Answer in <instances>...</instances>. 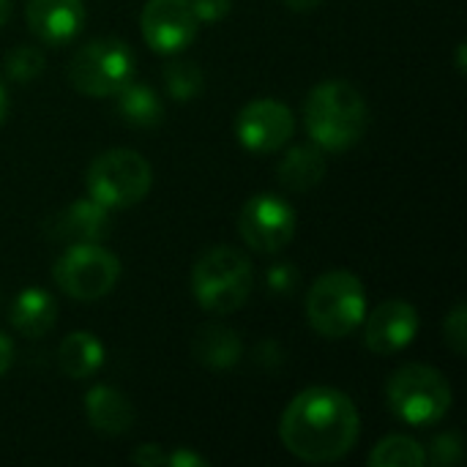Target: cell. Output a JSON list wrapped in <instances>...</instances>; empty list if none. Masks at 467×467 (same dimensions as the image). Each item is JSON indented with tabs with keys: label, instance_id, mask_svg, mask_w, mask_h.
Segmentation results:
<instances>
[{
	"label": "cell",
	"instance_id": "d6986e66",
	"mask_svg": "<svg viewBox=\"0 0 467 467\" xmlns=\"http://www.w3.org/2000/svg\"><path fill=\"white\" fill-rule=\"evenodd\" d=\"M57 364L66 378L88 380L104 367V345L90 331H74L60 342Z\"/></svg>",
	"mask_w": 467,
	"mask_h": 467
},
{
	"label": "cell",
	"instance_id": "7c38bea8",
	"mask_svg": "<svg viewBox=\"0 0 467 467\" xmlns=\"http://www.w3.org/2000/svg\"><path fill=\"white\" fill-rule=\"evenodd\" d=\"M364 342L375 356H394L413 345L421 317L408 301H386L364 317Z\"/></svg>",
	"mask_w": 467,
	"mask_h": 467
},
{
	"label": "cell",
	"instance_id": "2e32d148",
	"mask_svg": "<svg viewBox=\"0 0 467 467\" xmlns=\"http://www.w3.org/2000/svg\"><path fill=\"white\" fill-rule=\"evenodd\" d=\"M85 413L90 427L104 435H123L134 424L131 402L126 400V394L109 386H93L85 394Z\"/></svg>",
	"mask_w": 467,
	"mask_h": 467
},
{
	"label": "cell",
	"instance_id": "9a60e30c",
	"mask_svg": "<svg viewBox=\"0 0 467 467\" xmlns=\"http://www.w3.org/2000/svg\"><path fill=\"white\" fill-rule=\"evenodd\" d=\"M8 320L25 339H41L57 320V301L44 287H25L14 296Z\"/></svg>",
	"mask_w": 467,
	"mask_h": 467
},
{
	"label": "cell",
	"instance_id": "5b68a950",
	"mask_svg": "<svg viewBox=\"0 0 467 467\" xmlns=\"http://www.w3.org/2000/svg\"><path fill=\"white\" fill-rule=\"evenodd\" d=\"M451 386L443 372L427 364H408L386 383L389 410L410 427H432L451 410Z\"/></svg>",
	"mask_w": 467,
	"mask_h": 467
},
{
	"label": "cell",
	"instance_id": "1f68e13d",
	"mask_svg": "<svg viewBox=\"0 0 467 467\" xmlns=\"http://www.w3.org/2000/svg\"><path fill=\"white\" fill-rule=\"evenodd\" d=\"M8 109H11V104H8V93H5V88H3V82H0V126L5 123Z\"/></svg>",
	"mask_w": 467,
	"mask_h": 467
},
{
	"label": "cell",
	"instance_id": "7402d4cb",
	"mask_svg": "<svg viewBox=\"0 0 467 467\" xmlns=\"http://www.w3.org/2000/svg\"><path fill=\"white\" fill-rule=\"evenodd\" d=\"M205 85V77H202V68L192 60H172L167 68H164V90L170 99L175 101H192L200 96Z\"/></svg>",
	"mask_w": 467,
	"mask_h": 467
},
{
	"label": "cell",
	"instance_id": "8fae6325",
	"mask_svg": "<svg viewBox=\"0 0 467 467\" xmlns=\"http://www.w3.org/2000/svg\"><path fill=\"white\" fill-rule=\"evenodd\" d=\"M140 27L153 52L178 55L197 38L200 19L189 0H148L140 14Z\"/></svg>",
	"mask_w": 467,
	"mask_h": 467
},
{
	"label": "cell",
	"instance_id": "e0dca14e",
	"mask_svg": "<svg viewBox=\"0 0 467 467\" xmlns=\"http://www.w3.org/2000/svg\"><path fill=\"white\" fill-rule=\"evenodd\" d=\"M192 353L202 367L222 372V369H233L244 358V342L238 331L219 323H208L194 334Z\"/></svg>",
	"mask_w": 467,
	"mask_h": 467
},
{
	"label": "cell",
	"instance_id": "83f0119b",
	"mask_svg": "<svg viewBox=\"0 0 467 467\" xmlns=\"http://www.w3.org/2000/svg\"><path fill=\"white\" fill-rule=\"evenodd\" d=\"M167 460V451L156 443H145L131 454V462H137L140 467H161Z\"/></svg>",
	"mask_w": 467,
	"mask_h": 467
},
{
	"label": "cell",
	"instance_id": "f546056e",
	"mask_svg": "<svg viewBox=\"0 0 467 467\" xmlns=\"http://www.w3.org/2000/svg\"><path fill=\"white\" fill-rule=\"evenodd\" d=\"M11 364H14V345H11V339L0 331V378L11 369Z\"/></svg>",
	"mask_w": 467,
	"mask_h": 467
},
{
	"label": "cell",
	"instance_id": "44dd1931",
	"mask_svg": "<svg viewBox=\"0 0 467 467\" xmlns=\"http://www.w3.org/2000/svg\"><path fill=\"white\" fill-rule=\"evenodd\" d=\"M367 462L372 467H421L427 465V449L408 435H389L372 449Z\"/></svg>",
	"mask_w": 467,
	"mask_h": 467
},
{
	"label": "cell",
	"instance_id": "4dcf8cb0",
	"mask_svg": "<svg viewBox=\"0 0 467 467\" xmlns=\"http://www.w3.org/2000/svg\"><path fill=\"white\" fill-rule=\"evenodd\" d=\"M320 3H323V0H285V5H287L290 11H298V14H309V11H315Z\"/></svg>",
	"mask_w": 467,
	"mask_h": 467
},
{
	"label": "cell",
	"instance_id": "52a82bcc",
	"mask_svg": "<svg viewBox=\"0 0 467 467\" xmlns=\"http://www.w3.org/2000/svg\"><path fill=\"white\" fill-rule=\"evenodd\" d=\"M137 71L131 47L120 38H93L68 63V82L90 99L115 96Z\"/></svg>",
	"mask_w": 467,
	"mask_h": 467
},
{
	"label": "cell",
	"instance_id": "ac0fdd59",
	"mask_svg": "<svg viewBox=\"0 0 467 467\" xmlns=\"http://www.w3.org/2000/svg\"><path fill=\"white\" fill-rule=\"evenodd\" d=\"M115 112L126 126L134 129H153L164 120V104L145 82H126L115 93Z\"/></svg>",
	"mask_w": 467,
	"mask_h": 467
},
{
	"label": "cell",
	"instance_id": "d6a6232c",
	"mask_svg": "<svg viewBox=\"0 0 467 467\" xmlns=\"http://www.w3.org/2000/svg\"><path fill=\"white\" fill-rule=\"evenodd\" d=\"M11 19V0H0V27Z\"/></svg>",
	"mask_w": 467,
	"mask_h": 467
},
{
	"label": "cell",
	"instance_id": "ba28073f",
	"mask_svg": "<svg viewBox=\"0 0 467 467\" xmlns=\"http://www.w3.org/2000/svg\"><path fill=\"white\" fill-rule=\"evenodd\" d=\"M52 279L74 301H99L120 279V260L101 244H71L52 265Z\"/></svg>",
	"mask_w": 467,
	"mask_h": 467
},
{
	"label": "cell",
	"instance_id": "7a4b0ae2",
	"mask_svg": "<svg viewBox=\"0 0 467 467\" xmlns=\"http://www.w3.org/2000/svg\"><path fill=\"white\" fill-rule=\"evenodd\" d=\"M304 123L309 140L320 150L342 153L364 140L369 109L358 88L342 79H328L309 90L304 104Z\"/></svg>",
	"mask_w": 467,
	"mask_h": 467
},
{
	"label": "cell",
	"instance_id": "30bf717a",
	"mask_svg": "<svg viewBox=\"0 0 467 467\" xmlns=\"http://www.w3.org/2000/svg\"><path fill=\"white\" fill-rule=\"evenodd\" d=\"M296 131V118L276 99H254L235 118V137L252 153H274L287 145Z\"/></svg>",
	"mask_w": 467,
	"mask_h": 467
},
{
	"label": "cell",
	"instance_id": "4fadbf2b",
	"mask_svg": "<svg viewBox=\"0 0 467 467\" xmlns=\"http://www.w3.org/2000/svg\"><path fill=\"white\" fill-rule=\"evenodd\" d=\"M30 30L52 47L74 41L85 27V3L82 0H27L25 8Z\"/></svg>",
	"mask_w": 467,
	"mask_h": 467
},
{
	"label": "cell",
	"instance_id": "f1b7e54d",
	"mask_svg": "<svg viewBox=\"0 0 467 467\" xmlns=\"http://www.w3.org/2000/svg\"><path fill=\"white\" fill-rule=\"evenodd\" d=\"M164 465L170 467H208V460L202 457V454H197V451H192V449H175V451H170L167 454V460H164Z\"/></svg>",
	"mask_w": 467,
	"mask_h": 467
},
{
	"label": "cell",
	"instance_id": "277c9868",
	"mask_svg": "<svg viewBox=\"0 0 467 467\" xmlns=\"http://www.w3.org/2000/svg\"><path fill=\"white\" fill-rule=\"evenodd\" d=\"M367 317V293L364 282L345 271H326L306 296V320L326 339H345Z\"/></svg>",
	"mask_w": 467,
	"mask_h": 467
},
{
	"label": "cell",
	"instance_id": "836d02e7",
	"mask_svg": "<svg viewBox=\"0 0 467 467\" xmlns=\"http://www.w3.org/2000/svg\"><path fill=\"white\" fill-rule=\"evenodd\" d=\"M457 68H460V71H465V44H460V47H457Z\"/></svg>",
	"mask_w": 467,
	"mask_h": 467
},
{
	"label": "cell",
	"instance_id": "ffe728a7",
	"mask_svg": "<svg viewBox=\"0 0 467 467\" xmlns=\"http://www.w3.org/2000/svg\"><path fill=\"white\" fill-rule=\"evenodd\" d=\"M279 183L290 192H309L326 178V156L312 145H296L279 164Z\"/></svg>",
	"mask_w": 467,
	"mask_h": 467
},
{
	"label": "cell",
	"instance_id": "4316f807",
	"mask_svg": "<svg viewBox=\"0 0 467 467\" xmlns=\"http://www.w3.org/2000/svg\"><path fill=\"white\" fill-rule=\"evenodd\" d=\"M192 11L200 22H219L230 14L233 0H189Z\"/></svg>",
	"mask_w": 467,
	"mask_h": 467
},
{
	"label": "cell",
	"instance_id": "603a6c76",
	"mask_svg": "<svg viewBox=\"0 0 467 467\" xmlns=\"http://www.w3.org/2000/svg\"><path fill=\"white\" fill-rule=\"evenodd\" d=\"M3 71L14 82H33L44 71V55L36 47H14L3 60Z\"/></svg>",
	"mask_w": 467,
	"mask_h": 467
},
{
	"label": "cell",
	"instance_id": "484cf974",
	"mask_svg": "<svg viewBox=\"0 0 467 467\" xmlns=\"http://www.w3.org/2000/svg\"><path fill=\"white\" fill-rule=\"evenodd\" d=\"M265 285L274 296H290L298 287V268L290 263H276L265 271Z\"/></svg>",
	"mask_w": 467,
	"mask_h": 467
},
{
	"label": "cell",
	"instance_id": "cb8c5ba5",
	"mask_svg": "<svg viewBox=\"0 0 467 467\" xmlns=\"http://www.w3.org/2000/svg\"><path fill=\"white\" fill-rule=\"evenodd\" d=\"M465 449H462V438L457 432H446V435H438L432 443H430V451H427V462L438 467L457 465L462 460Z\"/></svg>",
	"mask_w": 467,
	"mask_h": 467
},
{
	"label": "cell",
	"instance_id": "5bb4252c",
	"mask_svg": "<svg viewBox=\"0 0 467 467\" xmlns=\"http://www.w3.org/2000/svg\"><path fill=\"white\" fill-rule=\"evenodd\" d=\"M112 230L109 211L96 200H74L52 222V235L68 244H101Z\"/></svg>",
	"mask_w": 467,
	"mask_h": 467
},
{
	"label": "cell",
	"instance_id": "6da1fadb",
	"mask_svg": "<svg viewBox=\"0 0 467 467\" xmlns=\"http://www.w3.org/2000/svg\"><path fill=\"white\" fill-rule=\"evenodd\" d=\"M361 435V416L353 400L331 386L304 389L285 408L279 421L282 446L312 465L348 457Z\"/></svg>",
	"mask_w": 467,
	"mask_h": 467
},
{
	"label": "cell",
	"instance_id": "d4e9b609",
	"mask_svg": "<svg viewBox=\"0 0 467 467\" xmlns=\"http://www.w3.org/2000/svg\"><path fill=\"white\" fill-rule=\"evenodd\" d=\"M443 339L446 345L457 353V356H465L467 353V306L465 304H457L446 320H443Z\"/></svg>",
	"mask_w": 467,
	"mask_h": 467
},
{
	"label": "cell",
	"instance_id": "3957f363",
	"mask_svg": "<svg viewBox=\"0 0 467 467\" xmlns=\"http://www.w3.org/2000/svg\"><path fill=\"white\" fill-rule=\"evenodd\" d=\"M254 268L241 249L213 246L192 268V293L211 315L238 312L252 293Z\"/></svg>",
	"mask_w": 467,
	"mask_h": 467
},
{
	"label": "cell",
	"instance_id": "9c48e42d",
	"mask_svg": "<svg viewBox=\"0 0 467 467\" xmlns=\"http://www.w3.org/2000/svg\"><path fill=\"white\" fill-rule=\"evenodd\" d=\"M238 233L244 244L254 252H279L296 235V211L287 200L276 194H257L241 208Z\"/></svg>",
	"mask_w": 467,
	"mask_h": 467
},
{
	"label": "cell",
	"instance_id": "8992f818",
	"mask_svg": "<svg viewBox=\"0 0 467 467\" xmlns=\"http://www.w3.org/2000/svg\"><path fill=\"white\" fill-rule=\"evenodd\" d=\"M153 183L148 159L129 148H112L93 159L85 175L88 197L107 211H126L140 205Z\"/></svg>",
	"mask_w": 467,
	"mask_h": 467
}]
</instances>
